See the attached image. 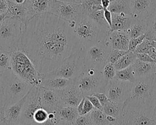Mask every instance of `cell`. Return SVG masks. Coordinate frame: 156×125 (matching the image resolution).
Wrapping results in <instances>:
<instances>
[{
    "mask_svg": "<svg viewBox=\"0 0 156 125\" xmlns=\"http://www.w3.org/2000/svg\"><path fill=\"white\" fill-rule=\"evenodd\" d=\"M5 107L14 104L27 95L33 87L16 75L11 68L1 72Z\"/></svg>",
    "mask_w": 156,
    "mask_h": 125,
    "instance_id": "cell-3",
    "label": "cell"
},
{
    "mask_svg": "<svg viewBox=\"0 0 156 125\" xmlns=\"http://www.w3.org/2000/svg\"><path fill=\"white\" fill-rule=\"evenodd\" d=\"M27 95L18 102L5 107L7 123H12L19 121Z\"/></svg>",
    "mask_w": 156,
    "mask_h": 125,
    "instance_id": "cell-21",
    "label": "cell"
},
{
    "mask_svg": "<svg viewBox=\"0 0 156 125\" xmlns=\"http://www.w3.org/2000/svg\"><path fill=\"white\" fill-rule=\"evenodd\" d=\"M81 48L69 23L47 12L25 25L19 49L43 75L58 68Z\"/></svg>",
    "mask_w": 156,
    "mask_h": 125,
    "instance_id": "cell-1",
    "label": "cell"
},
{
    "mask_svg": "<svg viewBox=\"0 0 156 125\" xmlns=\"http://www.w3.org/2000/svg\"><path fill=\"white\" fill-rule=\"evenodd\" d=\"M81 4L85 15L91 12L104 9L101 0H84Z\"/></svg>",
    "mask_w": 156,
    "mask_h": 125,
    "instance_id": "cell-33",
    "label": "cell"
},
{
    "mask_svg": "<svg viewBox=\"0 0 156 125\" xmlns=\"http://www.w3.org/2000/svg\"><path fill=\"white\" fill-rule=\"evenodd\" d=\"M81 3H82V2L84 1V0H81Z\"/></svg>",
    "mask_w": 156,
    "mask_h": 125,
    "instance_id": "cell-62",
    "label": "cell"
},
{
    "mask_svg": "<svg viewBox=\"0 0 156 125\" xmlns=\"http://www.w3.org/2000/svg\"><path fill=\"white\" fill-rule=\"evenodd\" d=\"M48 115L49 112L46 109H44L43 108H39L34 112V115L33 116V123L41 124L48 120Z\"/></svg>",
    "mask_w": 156,
    "mask_h": 125,
    "instance_id": "cell-37",
    "label": "cell"
},
{
    "mask_svg": "<svg viewBox=\"0 0 156 125\" xmlns=\"http://www.w3.org/2000/svg\"><path fill=\"white\" fill-rule=\"evenodd\" d=\"M38 87L32 88L28 93L24 104L19 121L25 125H32L34 112L37 109L42 108L40 101Z\"/></svg>",
    "mask_w": 156,
    "mask_h": 125,
    "instance_id": "cell-13",
    "label": "cell"
},
{
    "mask_svg": "<svg viewBox=\"0 0 156 125\" xmlns=\"http://www.w3.org/2000/svg\"><path fill=\"white\" fill-rule=\"evenodd\" d=\"M154 64L142 61L136 58L132 65L136 78L146 77L152 74Z\"/></svg>",
    "mask_w": 156,
    "mask_h": 125,
    "instance_id": "cell-23",
    "label": "cell"
},
{
    "mask_svg": "<svg viewBox=\"0 0 156 125\" xmlns=\"http://www.w3.org/2000/svg\"><path fill=\"white\" fill-rule=\"evenodd\" d=\"M128 52L129 51H123V50L112 49L108 59V62H111V63L114 64L115 62L118 61L122 56L126 55Z\"/></svg>",
    "mask_w": 156,
    "mask_h": 125,
    "instance_id": "cell-38",
    "label": "cell"
},
{
    "mask_svg": "<svg viewBox=\"0 0 156 125\" xmlns=\"http://www.w3.org/2000/svg\"><path fill=\"white\" fill-rule=\"evenodd\" d=\"M115 78L120 81H128L132 83L135 82L136 78L135 77L132 65L125 69L117 71Z\"/></svg>",
    "mask_w": 156,
    "mask_h": 125,
    "instance_id": "cell-31",
    "label": "cell"
},
{
    "mask_svg": "<svg viewBox=\"0 0 156 125\" xmlns=\"http://www.w3.org/2000/svg\"><path fill=\"white\" fill-rule=\"evenodd\" d=\"M27 0H15V2L18 4H24Z\"/></svg>",
    "mask_w": 156,
    "mask_h": 125,
    "instance_id": "cell-55",
    "label": "cell"
},
{
    "mask_svg": "<svg viewBox=\"0 0 156 125\" xmlns=\"http://www.w3.org/2000/svg\"><path fill=\"white\" fill-rule=\"evenodd\" d=\"M118 121L122 125H156V115L154 109L124 107Z\"/></svg>",
    "mask_w": 156,
    "mask_h": 125,
    "instance_id": "cell-10",
    "label": "cell"
},
{
    "mask_svg": "<svg viewBox=\"0 0 156 125\" xmlns=\"http://www.w3.org/2000/svg\"><path fill=\"white\" fill-rule=\"evenodd\" d=\"M147 31L146 38L149 41H156V11L147 19Z\"/></svg>",
    "mask_w": 156,
    "mask_h": 125,
    "instance_id": "cell-32",
    "label": "cell"
},
{
    "mask_svg": "<svg viewBox=\"0 0 156 125\" xmlns=\"http://www.w3.org/2000/svg\"><path fill=\"white\" fill-rule=\"evenodd\" d=\"M83 48H81L65 59L56 69L42 75V77H58L74 80L85 68Z\"/></svg>",
    "mask_w": 156,
    "mask_h": 125,
    "instance_id": "cell-8",
    "label": "cell"
},
{
    "mask_svg": "<svg viewBox=\"0 0 156 125\" xmlns=\"http://www.w3.org/2000/svg\"><path fill=\"white\" fill-rule=\"evenodd\" d=\"M94 109V107L93 106L91 102H90L89 100L86 97L84 99V102L83 115L90 113V112H91Z\"/></svg>",
    "mask_w": 156,
    "mask_h": 125,
    "instance_id": "cell-42",
    "label": "cell"
},
{
    "mask_svg": "<svg viewBox=\"0 0 156 125\" xmlns=\"http://www.w3.org/2000/svg\"><path fill=\"white\" fill-rule=\"evenodd\" d=\"M69 23L83 48L105 41L108 36L100 30L91 18L84 13L76 21Z\"/></svg>",
    "mask_w": 156,
    "mask_h": 125,
    "instance_id": "cell-4",
    "label": "cell"
},
{
    "mask_svg": "<svg viewBox=\"0 0 156 125\" xmlns=\"http://www.w3.org/2000/svg\"><path fill=\"white\" fill-rule=\"evenodd\" d=\"M108 83L101 71L85 66L82 73L74 79V84L80 89L84 97H87L96 93H105Z\"/></svg>",
    "mask_w": 156,
    "mask_h": 125,
    "instance_id": "cell-7",
    "label": "cell"
},
{
    "mask_svg": "<svg viewBox=\"0 0 156 125\" xmlns=\"http://www.w3.org/2000/svg\"><path fill=\"white\" fill-rule=\"evenodd\" d=\"M147 54H148L156 62V49L155 48H154L152 46L148 50V52H147Z\"/></svg>",
    "mask_w": 156,
    "mask_h": 125,
    "instance_id": "cell-50",
    "label": "cell"
},
{
    "mask_svg": "<svg viewBox=\"0 0 156 125\" xmlns=\"http://www.w3.org/2000/svg\"><path fill=\"white\" fill-rule=\"evenodd\" d=\"M8 125H25L21 123H20V121L18 122H16V123H8Z\"/></svg>",
    "mask_w": 156,
    "mask_h": 125,
    "instance_id": "cell-56",
    "label": "cell"
},
{
    "mask_svg": "<svg viewBox=\"0 0 156 125\" xmlns=\"http://www.w3.org/2000/svg\"><path fill=\"white\" fill-rule=\"evenodd\" d=\"M7 17H9L8 16V13L0 15V24H1Z\"/></svg>",
    "mask_w": 156,
    "mask_h": 125,
    "instance_id": "cell-53",
    "label": "cell"
},
{
    "mask_svg": "<svg viewBox=\"0 0 156 125\" xmlns=\"http://www.w3.org/2000/svg\"><path fill=\"white\" fill-rule=\"evenodd\" d=\"M40 93V101L41 107L48 112L57 111L62 107L58 93L40 86L38 87Z\"/></svg>",
    "mask_w": 156,
    "mask_h": 125,
    "instance_id": "cell-15",
    "label": "cell"
},
{
    "mask_svg": "<svg viewBox=\"0 0 156 125\" xmlns=\"http://www.w3.org/2000/svg\"><path fill=\"white\" fill-rule=\"evenodd\" d=\"M41 86L53 91L61 90L74 84V79L71 80L58 77H42Z\"/></svg>",
    "mask_w": 156,
    "mask_h": 125,
    "instance_id": "cell-19",
    "label": "cell"
},
{
    "mask_svg": "<svg viewBox=\"0 0 156 125\" xmlns=\"http://www.w3.org/2000/svg\"><path fill=\"white\" fill-rule=\"evenodd\" d=\"M135 20L131 15L125 13H112V26L111 31L127 30Z\"/></svg>",
    "mask_w": 156,
    "mask_h": 125,
    "instance_id": "cell-20",
    "label": "cell"
},
{
    "mask_svg": "<svg viewBox=\"0 0 156 125\" xmlns=\"http://www.w3.org/2000/svg\"><path fill=\"white\" fill-rule=\"evenodd\" d=\"M152 73L155 78H156V62L154 64L153 66V70H152Z\"/></svg>",
    "mask_w": 156,
    "mask_h": 125,
    "instance_id": "cell-54",
    "label": "cell"
},
{
    "mask_svg": "<svg viewBox=\"0 0 156 125\" xmlns=\"http://www.w3.org/2000/svg\"><path fill=\"white\" fill-rule=\"evenodd\" d=\"M0 125H8V123H0Z\"/></svg>",
    "mask_w": 156,
    "mask_h": 125,
    "instance_id": "cell-59",
    "label": "cell"
},
{
    "mask_svg": "<svg viewBox=\"0 0 156 125\" xmlns=\"http://www.w3.org/2000/svg\"><path fill=\"white\" fill-rule=\"evenodd\" d=\"M55 91L60 98L62 106L77 107L84 98L81 91L74 84Z\"/></svg>",
    "mask_w": 156,
    "mask_h": 125,
    "instance_id": "cell-16",
    "label": "cell"
},
{
    "mask_svg": "<svg viewBox=\"0 0 156 125\" xmlns=\"http://www.w3.org/2000/svg\"><path fill=\"white\" fill-rule=\"evenodd\" d=\"M58 113L60 118L70 125H74L76 119L80 116L76 107L62 106L58 111Z\"/></svg>",
    "mask_w": 156,
    "mask_h": 125,
    "instance_id": "cell-24",
    "label": "cell"
},
{
    "mask_svg": "<svg viewBox=\"0 0 156 125\" xmlns=\"http://www.w3.org/2000/svg\"><path fill=\"white\" fill-rule=\"evenodd\" d=\"M11 52H7L0 47V72L11 68Z\"/></svg>",
    "mask_w": 156,
    "mask_h": 125,
    "instance_id": "cell-34",
    "label": "cell"
},
{
    "mask_svg": "<svg viewBox=\"0 0 156 125\" xmlns=\"http://www.w3.org/2000/svg\"><path fill=\"white\" fill-rule=\"evenodd\" d=\"M49 13L65 21L71 22L76 21L84 12L81 3L50 0Z\"/></svg>",
    "mask_w": 156,
    "mask_h": 125,
    "instance_id": "cell-11",
    "label": "cell"
},
{
    "mask_svg": "<svg viewBox=\"0 0 156 125\" xmlns=\"http://www.w3.org/2000/svg\"><path fill=\"white\" fill-rule=\"evenodd\" d=\"M151 46L152 45L151 44V41L149 40L146 38L139 45L137 46V48H136L134 51V53L136 54L137 53H147L148 50Z\"/></svg>",
    "mask_w": 156,
    "mask_h": 125,
    "instance_id": "cell-40",
    "label": "cell"
},
{
    "mask_svg": "<svg viewBox=\"0 0 156 125\" xmlns=\"http://www.w3.org/2000/svg\"><path fill=\"white\" fill-rule=\"evenodd\" d=\"M136 58V54L134 52L129 51L126 55L122 56L118 61L115 62L114 64V66L116 71L125 69L132 65Z\"/></svg>",
    "mask_w": 156,
    "mask_h": 125,
    "instance_id": "cell-29",
    "label": "cell"
},
{
    "mask_svg": "<svg viewBox=\"0 0 156 125\" xmlns=\"http://www.w3.org/2000/svg\"><path fill=\"white\" fill-rule=\"evenodd\" d=\"M130 37L126 30L113 31L110 32L105 41L112 49L129 51Z\"/></svg>",
    "mask_w": 156,
    "mask_h": 125,
    "instance_id": "cell-17",
    "label": "cell"
},
{
    "mask_svg": "<svg viewBox=\"0 0 156 125\" xmlns=\"http://www.w3.org/2000/svg\"><path fill=\"white\" fill-rule=\"evenodd\" d=\"M132 84V83L114 78L108 81L105 93L111 102L124 103L129 96Z\"/></svg>",
    "mask_w": 156,
    "mask_h": 125,
    "instance_id": "cell-12",
    "label": "cell"
},
{
    "mask_svg": "<svg viewBox=\"0 0 156 125\" xmlns=\"http://www.w3.org/2000/svg\"><path fill=\"white\" fill-rule=\"evenodd\" d=\"M93 125H110L107 120V115L102 110L94 108L89 113Z\"/></svg>",
    "mask_w": 156,
    "mask_h": 125,
    "instance_id": "cell-30",
    "label": "cell"
},
{
    "mask_svg": "<svg viewBox=\"0 0 156 125\" xmlns=\"http://www.w3.org/2000/svg\"><path fill=\"white\" fill-rule=\"evenodd\" d=\"M111 50V48L105 40L83 48L86 66L93 67L102 71L108 62Z\"/></svg>",
    "mask_w": 156,
    "mask_h": 125,
    "instance_id": "cell-9",
    "label": "cell"
},
{
    "mask_svg": "<svg viewBox=\"0 0 156 125\" xmlns=\"http://www.w3.org/2000/svg\"><path fill=\"white\" fill-rule=\"evenodd\" d=\"M130 38H136L146 33L147 31V24L146 20L143 21L135 20L128 30H126Z\"/></svg>",
    "mask_w": 156,
    "mask_h": 125,
    "instance_id": "cell-27",
    "label": "cell"
},
{
    "mask_svg": "<svg viewBox=\"0 0 156 125\" xmlns=\"http://www.w3.org/2000/svg\"><path fill=\"white\" fill-rule=\"evenodd\" d=\"M8 8V0H0V15L7 13Z\"/></svg>",
    "mask_w": 156,
    "mask_h": 125,
    "instance_id": "cell-46",
    "label": "cell"
},
{
    "mask_svg": "<svg viewBox=\"0 0 156 125\" xmlns=\"http://www.w3.org/2000/svg\"><path fill=\"white\" fill-rule=\"evenodd\" d=\"M11 68L16 75L33 86H40L42 74L23 51L17 49L11 52Z\"/></svg>",
    "mask_w": 156,
    "mask_h": 125,
    "instance_id": "cell-5",
    "label": "cell"
},
{
    "mask_svg": "<svg viewBox=\"0 0 156 125\" xmlns=\"http://www.w3.org/2000/svg\"><path fill=\"white\" fill-rule=\"evenodd\" d=\"M113 125H122L121 123H119V121H118L117 123H114L113 124Z\"/></svg>",
    "mask_w": 156,
    "mask_h": 125,
    "instance_id": "cell-58",
    "label": "cell"
},
{
    "mask_svg": "<svg viewBox=\"0 0 156 125\" xmlns=\"http://www.w3.org/2000/svg\"><path fill=\"white\" fill-rule=\"evenodd\" d=\"M154 112H155V115H156V105H155V108H154Z\"/></svg>",
    "mask_w": 156,
    "mask_h": 125,
    "instance_id": "cell-60",
    "label": "cell"
},
{
    "mask_svg": "<svg viewBox=\"0 0 156 125\" xmlns=\"http://www.w3.org/2000/svg\"><path fill=\"white\" fill-rule=\"evenodd\" d=\"M9 2H15V0H8Z\"/></svg>",
    "mask_w": 156,
    "mask_h": 125,
    "instance_id": "cell-61",
    "label": "cell"
},
{
    "mask_svg": "<svg viewBox=\"0 0 156 125\" xmlns=\"http://www.w3.org/2000/svg\"><path fill=\"white\" fill-rule=\"evenodd\" d=\"M0 123H7L5 113V107L4 106H0Z\"/></svg>",
    "mask_w": 156,
    "mask_h": 125,
    "instance_id": "cell-48",
    "label": "cell"
},
{
    "mask_svg": "<svg viewBox=\"0 0 156 125\" xmlns=\"http://www.w3.org/2000/svg\"><path fill=\"white\" fill-rule=\"evenodd\" d=\"M116 71L114 64L111 62H107L102 70L104 77L108 81L115 78Z\"/></svg>",
    "mask_w": 156,
    "mask_h": 125,
    "instance_id": "cell-36",
    "label": "cell"
},
{
    "mask_svg": "<svg viewBox=\"0 0 156 125\" xmlns=\"http://www.w3.org/2000/svg\"><path fill=\"white\" fill-rule=\"evenodd\" d=\"M4 96H3V85L2 82L1 78V72H0V106H4Z\"/></svg>",
    "mask_w": 156,
    "mask_h": 125,
    "instance_id": "cell-49",
    "label": "cell"
},
{
    "mask_svg": "<svg viewBox=\"0 0 156 125\" xmlns=\"http://www.w3.org/2000/svg\"><path fill=\"white\" fill-rule=\"evenodd\" d=\"M110 125H113V124H110Z\"/></svg>",
    "mask_w": 156,
    "mask_h": 125,
    "instance_id": "cell-63",
    "label": "cell"
},
{
    "mask_svg": "<svg viewBox=\"0 0 156 125\" xmlns=\"http://www.w3.org/2000/svg\"><path fill=\"white\" fill-rule=\"evenodd\" d=\"M86 15L97 24L99 28L103 33L108 35L111 31V27L104 16V9L89 12Z\"/></svg>",
    "mask_w": 156,
    "mask_h": 125,
    "instance_id": "cell-25",
    "label": "cell"
},
{
    "mask_svg": "<svg viewBox=\"0 0 156 125\" xmlns=\"http://www.w3.org/2000/svg\"><path fill=\"white\" fill-rule=\"evenodd\" d=\"M151 41V45L156 49V41Z\"/></svg>",
    "mask_w": 156,
    "mask_h": 125,
    "instance_id": "cell-57",
    "label": "cell"
},
{
    "mask_svg": "<svg viewBox=\"0 0 156 125\" xmlns=\"http://www.w3.org/2000/svg\"><path fill=\"white\" fill-rule=\"evenodd\" d=\"M24 27L19 19L7 17L0 24V47L9 52L18 49Z\"/></svg>",
    "mask_w": 156,
    "mask_h": 125,
    "instance_id": "cell-6",
    "label": "cell"
},
{
    "mask_svg": "<svg viewBox=\"0 0 156 125\" xmlns=\"http://www.w3.org/2000/svg\"><path fill=\"white\" fill-rule=\"evenodd\" d=\"M108 9L112 13H125L131 16L129 0H110Z\"/></svg>",
    "mask_w": 156,
    "mask_h": 125,
    "instance_id": "cell-26",
    "label": "cell"
},
{
    "mask_svg": "<svg viewBox=\"0 0 156 125\" xmlns=\"http://www.w3.org/2000/svg\"><path fill=\"white\" fill-rule=\"evenodd\" d=\"M85 98H86V97H84V98H83V99L81 100V102H80V103L79 105H78V106L76 107L78 113H79L80 115H83V106H84V102Z\"/></svg>",
    "mask_w": 156,
    "mask_h": 125,
    "instance_id": "cell-51",
    "label": "cell"
},
{
    "mask_svg": "<svg viewBox=\"0 0 156 125\" xmlns=\"http://www.w3.org/2000/svg\"><path fill=\"white\" fill-rule=\"evenodd\" d=\"M8 2V16L9 17H13L19 19L22 23L26 25L27 23V10L24 4H18L15 2Z\"/></svg>",
    "mask_w": 156,
    "mask_h": 125,
    "instance_id": "cell-22",
    "label": "cell"
},
{
    "mask_svg": "<svg viewBox=\"0 0 156 125\" xmlns=\"http://www.w3.org/2000/svg\"><path fill=\"white\" fill-rule=\"evenodd\" d=\"M93 95L99 99V101L100 102L102 106L106 104L109 101H110L105 93H96Z\"/></svg>",
    "mask_w": 156,
    "mask_h": 125,
    "instance_id": "cell-45",
    "label": "cell"
},
{
    "mask_svg": "<svg viewBox=\"0 0 156 125\" xmlns=\"http://www.w3.org/2000/svg\"><path fill=\"white\" fill-rule=\"evenodd\" d=\"M57 1L62 2L74 3H81V0H57Z\"/></svg>",
    "mask_w": 156,
    "mask_h": 125,
    "instance_id": "cell-52",
    "label": "cell"
},
{
    "mask_svg": "<svg viewBox=\"0 0 156 125\" xmlns=\"http://www.w3.org/2000/svg\"><path fill=\"white\" fill-rule=\"evenodd\" d=\"M146 38V34H142L140 36H139L136 38H132L130 40L129 45V51L134 52L136 48L138 45H139Z\"/></svg>",
    "mask_w": 156,
    "mask_h": 125,
    "instance_id": "cell-39",
    "label": "cell"
},
{
    "mask_svg": "<svg viewBox=\"0 0 156 125\" xmlns=\"http://www.w3.org/2000/svg\"><path fill=\"white\" fill-rule=\"evenodd\" d=\"M74 125H93L89 113L84 115H80L76 119Z\"/></svg>",
    "mask_w": 156,
    "mask_h": 125,
    "instance_id": "cell-41",
    "label": "cell"
},
{
    "mask_svg": "<svg viewBox=\"0 0 156 125\" xmlns=\"http://www.w3.org/2000/svg\"><path fill=\"white\" fill-rule=\"evenodd\" d=\"M32 125H70V124L64 123L60 118L57 111L49 112L48 118L45 122L41 124H37L36 123H33Z\"/></svg>",
    "mask_w": 156,
    "mask_h": 125,
    "instance_id": "cell-35",
    "label": "cell"
},
{
    "mask_svg": "<svg viewBox=\"0 0 156 125\" xmlns=\"http://www.w3.org/2000/svg\"><path fill=\"white\" fill-rule=\"evenodd\" d=\"M86 98L89 100L90 102H91V103L93 104L94 108L103 111V106H102L101 103L99 101V99L96 96H94V95H91V96H88Z\"/></svg>",
    "mask_w": 156,
    "mask_h": 125,
    "instance_id": "cell-43",
    "label": "cell"
},
{
    "mask_svg": "<svg viewBox=\"0 0 156 125\" xmlns=\"http://www.w3.org/2000/svg\"><path fill=\"white\" fill-rule=\"evenodd\" d=\"M123 108L124 103H115L109 101L103 106V111L106 115L113 116L119 120L123 111Z\"/></svg>",
    "mask_w": 156,
    "mask_h": 125,
    "instance_id": "cell-28",
    "label": "cell"
},
{
    "mask_svg": "<svg viewBox=\"0 0 156 125\" xmlns=\"http://www.w3.org/2000/svg\"><path fill=\"white\" fill-rule=\"evenodd\" d=\"M24 4L27 10V23L36 16L49 12L50 0H27Z\"/></svg>",
    "mask_w": 156,
    "mask_h": 125,
    "instance_id": "cell-18",
    "label": "cell"
},
{
    "mask_svg": "<svg viewBox=\"0 0 156 125\" xmlns=\"http://www.w3.org/2000/svg\"><path fill=\"white\" fill-rule=\"evenodd\" d=\"M136 56L137 59L142 61L149 62V63H155V61L147 53H137Z\"/></svg>",
    "mask_w": 156,
    "mask_h": 125,
    "instance_id": "cell-44",
    "label": "cell"
},
{
    "mask_svg": "<svg viewBox=\"0 0 156 125\" xmlns=\"http://www.w3.org/2000/svg\"><path fill=\"white\" fill-rule=\"evenodd\" d=\"M156 105V78L153 73L146 77L136 79L133 83L131 92L124 107H141L154 109Z\"/></svg>",
    "mask_w": 156,
    "mask_h": 125,
    "instance_id": "cell-2",
    "label": "cell"
},
{
    "mask_svg": "<svg viewBox=\"0 0 156 125\" xmlns=\"http://www.w3.org/2000/svg\"><path fill=\"white\" fill-rule=\"evenodd\" d=\"M129 3L134 20H146L156 11V0H129Z\"/></svg>",
    "mask_w": 156,
    "mask_h": 125,
    "instance_id": "cell-14",
    "label": "cell"
},
{
    "mask_svg": "<svg viewBox=\"0 0 156 125\" xmlns=\"http://www.w3.org/2000/svg\"><path fill=\"white\" fill-rule=\"evenodd\" d=\"M104 16L111 28L112 26V12L107 8L104 9Z\"/></svg>",
    "mask_w": 156,
    "mask_h": 125,
    "instance_id": "cell-47",
    "label": "cell"
}]
</instances>
